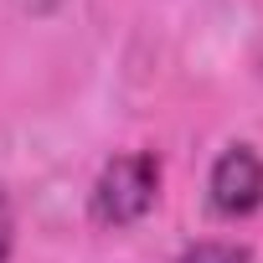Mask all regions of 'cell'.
Returning <instances> with one entry per match:
<instances>
[{"label": "cell", "instance_id": "1", "mask_svg": "<svg viewBox=\"0 0 263 263\" xmlns=\"http://www.w3.org/2000/svg\"><path fill=\"white\" fill-rule=\"evenodd\" d=\"M155 201H160L155 150H124V155L103 160V171L88 186V217L98 227H135L140 217H150Z\"/></svg>", "mask_w": 263, "mask_h": 263}, {"label": "cell", "instance_id": "2", "mask_svg": "<svg viewBox=\"0 0 263 263\" xmlns=\"http://www.w3.org/2000/svg\"><path fill=\"white\" fill-rule=\"evenodd\" d=\"M206 201L217 217L227 222H242L263 206V155L253 145H227L217 160H212V176H206Z\"/></svg>", "mask_w": 263, "mask_h": 263}, {"label": "cell", "instance_id": "3", "mask_svg": "<svg viewBox=\"0 0 263 263\" xmlns=\"http://www.w3.org/2000/svg\"><path fill=\"white\" fill-rule=\"evenodd\" d=\"M176 263H253V248L248 242H227V237H201Z\"/></svg>", "mask_w": 263, "mask_h": 263}, {"label": "cell", "instance_id": "4", "mask_svg": "<svg viewBox=\"0 0 263 263\" xmlns=\"http://www.w3.org/2000/svg\"><path fill=\"white\" fill-rule=\"evenodd\" d=\"M11 248H16V212L0 196V263H11Z\"/></svg>", "mask_w": 263, "mask_h": 263}, {"label": "cell", "instance_id": "5", "mask_svg": "<svg viewBox=\"0 0 263 263\" xmlns=\"http://www.w3.org/2000/svg\"><path fill=\"white\" fill-rule=\"evenodd\" d=\"M26 6H31V11H36V16H52V11H57V6H62V0H26Z\"/></svg>", "mask_w": 263, "mask_h": 263}]
</instances>
